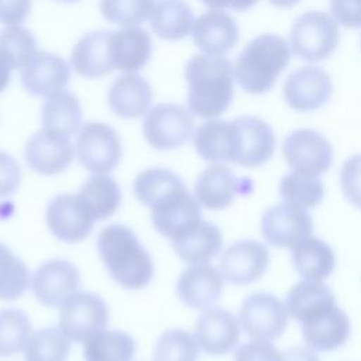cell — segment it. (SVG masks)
Returning <instances> with one entry per match:
<instances>
[{"instance_id": "obj_44", "label": "cell", "mask_w": 361, "mask_h": 361, "mask_svg": "<svg viewBox=\"0 0 361 361\" xmlns=\"http://www.w3.org/2000/svg\"><path fill=\"white\" fill-rule=\"evenodd\" d=\"M20 164L7 152L0 151V197L13 196L20 186Z\"/></svg>"}, {"instance_id": "obj_29", "label": "cell", "mask_w": 361, "mask_h": 361, "mask_svg": "<svg viewBox=\"0 0 361 361\" xmlns=\"http://www.w3.org/2000/svg\"><path fill=\"white\" fill-rule=\"evenodd\" d=\"M193 23V11L185 0H158L149 16L154 34L166 41L185 38Z\"/></svg>"}, {"instance_id": "obj_45", "label": "cell", "mask_w": 361, "mask_h": 361, "mask_svg": "<svg viewBox=\"0 0 361 361\" xmlns=\"http://www.w3.org/2000/svg\"><path fill=\"white\" fill-rule=\"evenodd\" d=\"M330 7L336 20L344 27H361V0H331Z\"/></svg>"}, {"instance_id": "obj_46", "label": "cell", "mask_w": 361, "mask_h": 361, "mask_svg": "<svg viewBox=\"0 0 361 361\" xmlns=\"http://www.w3.org/2000/svg\"><path fill=\"white\" fill-rule=\"evenodd\" d=\"M32 0H0V23L20 24L30 14Z\"/></svg>"}, {"instance_id": "obj_25", "label": "cell", "mask_w": 361, "mask_h": 361, "mask_svg": "<svg viewBox=\"0 0 361 361\" xmlns=\"http://www.w3.org/2000/svg\"><path fill=\"white\" fill-rule=\"evenodd\" d=\"M110 32L103 30L87 32L75 44L71 63L78 75L93 79L114 71L110 55Z\"/></svg>"}, {"instance_id": "obj_11", "label": "cell", "mask_w": 361, "mask_h": 361, "mask_svg": "<svg viewBox=\"0 0 361 361\" xmlns=\"http://www.w3.org/2000/svg\"><path fill=\"white\" fill-rule=\"evenodd\" d=\"M238 322L254 340H275L288 324V310L279 298L271 293H252L241 305Z\"/></svg>"}, {"instance_id": "obj_9", "label": "cell", "mask_w": 361, "mask_h": 361, "mask_svg": "<svg viewBox=\"0 0 361 361\" xmlns=\"http://www.w3.org/2000/svg\"><path fill=\"white\" fill-rule=\"evenodd\" d=\"M109 322L106 302L96 293L76 290L59 306V329L76 343L103 330Z\"/></svg>"}, {"instance_id": "obj_3", "label": "cell", "mask_w": 361, "mask_h": 361, "mask_svg": "<svg viewBox=\"0 0 361 361\" xmlns=\"http://www.w3.org/2000/svg\"><path fill=\"white\" fill-rule=\"evenodd\" d=\"M97 251L110 276L126 289H142L154 276V262L131 228L110 224L97 235Z\"/></svg>"}, {"instance_id": "obj_27", "label": "cell", "mask_w": 361, "mask_h": 361, "mask_svg": "<svg viewBox=\"0 0 361 361\" xmlns=\"http://www.w3.org/2000/svg\"><path fill=\"white\" fill-rule=\"evenodd\" d=\"M196 152L209 162H235V127L233 121L209 120L202 124L195 135Z\"/></svg>"}, {"instance_id": "obj_8", "label": "cell", "mask_w": 361, "mask_h": 361, "mask_svg": "<svg viewBox=\"0 0 361 361\" xmlns=\"http://www.w3.org/2000/svg\"><path fill=\"white\" fill-rule=\"evenodd\" d=\"M76 154L82 166L90 173L107 175L121 159V141L110 126L89 121L78 131Z\"/></svg>"}, {"instance_id": "obj_16", "label": "cell", "mask_w": 361, "mask_h": 361, "mask_svg": "<svg viewBox=\"0 0 361 361\" xmlns=\"http://www.w3.org/2000/svg\"><path fill=\"white\" fill-rule=\"evenodd\" d=\"M269 262L268 248L255 240H241L228 245L220 258V272L234 285H248L258 281Z\"/></svg>"}, {"instance_id": "obj_31", "label": "cell", "mask_w": 361, "mask_h": 361, "mask_svg": "<svg viewBox=\"0 0 361 361\" xmlns=\"http://www.w3.org/2000/svg\"><path fill=\"white\" fill-rule=\"evenodd\" d=\"M41 121L45 130L72 135L80 128L82 107L75 94L59 90L48 96L41 107Z\"/></svg>"}, {"instance_id": "obj_19", "label": "cell", "mask_w": 361, "mask_h": 361, "mask_svg": "<svg viewBox=\"0 0 361 361\" xmlns=\"http://www.w3.org/2000/svg\"><path fill=\"white\" fill-rule=\"evenodd\" d=\"M330 76L320 68L303 66L292 72L283 83V97L296 111L320 109L331 96Z\"/></svg>"}, {"instance_id": "obj_7", "label": "cell", "mask_w": 361, "mask_h": 361, "mask_svg": "<svg viewBox=\"0 0 361 361\" xmlns=\"http://www.w3.org/2000/svg\"><path fill=\"white\" fill-rule=\"evenodd\" d=\"M195 128L189 110L180 104L161 103L148 110L142 134L147 142L159 151H171L186 144Z\"/></svg>"}, {"instance_id": "obj_50", "label": "cell", "mask_w": 361, "mask_h": 361, "mask_svg": "<svg viewBox=\"0 0 361 361\" xmlns=\"http://www.w3.org/2000/svg\"><path fill=\"white\" fill-rule=\"evenodd\" d=\"M275 7H279V8H289L295 4L299 3V0H269Z\"/></svg>"}, {"instance_id": "obj_26", "label": "cell", "mask_w": 361, "mask_h": 361, "mask_svg": "<svg viewBox=\"0 0 361 361\" xmlns=\"http://www.w3.org/2000/svg\"><path fill=\"white\" fill-rule=\"evenodd\" d=\"M110 55L114 69L140 71L152 55V39L144 28L127 27L110 32Z\"/></svg>"}, {"instance_id": "obj_24", "label": "cell", "mask_w": 361, "mask_h": 361, "mask_svg": "<svg viewBox=\"0 0 361 361\" xmlns=\"http://www.w3.org/2000/svg\"><path fill=\"white\" fill-rule=\"evenodd\" d=\"M152 87L148 80L135 73H126L111 83L107 93L109 107L123 118H138L148 113L152 102Z\"/></svg>"}, {"instance_id": "obj_49", "label": "cell", "mask_w": 361, "mask_h": 361, "mask_svg": "<svg viewBox=\"0 0 361 361\" xmlns=\"http://www.w3.org/2000/svg\"><path fill=\"white\" fill-rule=\"evenodd\" d=\"M11 79V68L0 58V93L8 86Z\"/></svg>"}, {"instance_id": "obj_43", "label": "cell", "mask_w": 361, "mask_h": 361, "mask_svg": "<svg viewBox=\"0 0 361 361\" xmlns=\"http://www.w3.org/2000/svg\"><path fill=\"white\" fill-rule=\"evenodd\" d=\"M234 361H282V353L268 340H252L237 348Z\"/></svg>"}, {"instance_id": "obj_21", "label": "cell", "mask_w": 361, "mask_h": 361, "mask_svg": "<svg viewBox=\"0 0 361 361\" xmlns=\"http://www.w3.org/2000/svg\"><path fill=\"white\" fill-rule=\"evenodd\" d=\"M224 278L219 269L207 264H192L176 281V295L188 307L204 310L220 299Z\"/></svg>"}, {"instance_id": "obj_30", "label": "cell", "mask_w": 361, "mask_h": 361, "mask_svg": "<svg viewBox=\"0 0 361 361\" xmlns=\"http://www.w3.org/2000/svg\"><path fill=\"white\" fill-rule=\"evenodd\" d=\"M223 235L217 226L202 220L200 224L185 237L172 241L178 257L188 264H207L221 250Z\"/></svg>"}, {"instance_id": "obj_1", "label": "cell", "mask_w": 361, "mask_h": 361, "mask_svg": "<svg viewBox=\"0 0 361 361\" xmlns=\"http://www.w3.org/2000/svg\"><path fill=\"white\" fill-rule=\"evenodd\" d=\"M288 314L298 320L307 345L316 351H333L350 337V320L336 305L333 292L322 282H298L286 298Z\"/></svg>"}, {"instance_id": "obj_37", "label": "cell", "mask_w": 361, "mask_h": 361, "mask_svg": "<svg viewBox=\"0 0 361 361\" xmlns=\"http://www.w3.org/2000/svg\"><path fill=\"white\" fill-rule=\"evenodd\" d=\"M30 285L31 276L25 264L8 247L0 243V299H18Z\"/></svg>"}, {"instance_id": "obj_33", "label": "cell", "mask_w": 361, "mask_h": 361, "mask_svg": "<svg viewBox=\"0 0 361 361\" xmlns=\"http://www.w3.org/2000/svg\"><path fill=\"white\" fill-rule=\"evenodd\" d=\"M135 353L133 337L118 330H100L83 341L85 361H131Z\"/></svg>"}, {"instance_id": "obj_34", "label": "cell", "mask_w": 361, "mask_h": 361, "mask_svg": "<svg viewBox=\"0 0 361 361\" xmlns=\"http://www.w3.org/2000/svg\"><path fill=\"white\" fill-rule=\"evenodd\" d=\"M24 350L25 361H66L71 340L59 327H44L32 331Z\"/></svg>"}, {"instance_id": "obj_41", "label": "cell", "mask_w": 361, "mask_h": 361, "mask_svg": "<svg viewBox=\"0 0 361 361\" xmlns=\"http://www.w3.org/2000/svg\"><path fill=\"white\" fill-rule=\"evenodd\" d=\"M154 0H100V13L111 24L131 27L142 24L152 11Z\"/></svg>"}, {"instance_id": "obj_15", "label": "cell", "mask_w": 361, "mask_h": 361, "mask_svg": "<svg viewBox=\"0 0 361 361\" xmlns=\"http://www.w3.org/2000/svg\"><path fill=\"white\" fill-rule=\"evenodd\" d=\"M250 192V179H238L228 166L217 162L209 165L195 183V197L209 210L226 209L238 195Z\"/></svg>"}, {"instance_id": "obj_36", "label": "cell", "mask_w": 361, "mask_h": 361, "mask_svg": "<svg viewBox=\"0 0 361 361\" xmlns=\"http://www.w3.org/2000/svg\"><path fill=\"white\" fill-rule=\"evenodd\" d=\"M37 52V39L27 28L13 25L0 32V58L11 69H23Z\"/></svg>"}, {"instance_id": "obj_4", "label": "cell", "mask_w": 361, "mask_h": 361, "mask_svg": "<svg viewBox=\"0 0 361 361\" xmlns=\"http://www.w3.org/2000/svg\"><path fill=\"white\" fill-rule=\"evenodd\" d=\"M289 59V45L282 37L261 34L251 39L238 55L234 68L235 80L248 93H265L275 85Z\"/></svg>"}, {"instance_id": "obj_51", "label": "cell", "mask_w": 361, "mask_h": 361, "mask_svg": "<svg viewBox=\"0 0 361 361\" xmlns=\"http://www.w3.org/2000/svg\"><path fill=\"white\" fill-rule=\"evenodd\" d=\"M55 1H59V3H75V1H79V0H55Z\"/></svg>"}, {"instance_id": "obj_20", "label": "cell", "mask_w": 361, "mask_h": 361, "mask_svg": "<svg viewBox=\"0 0 361 361\" xmlns=\"http://www.w3.org/2000/svg\"><path fill=\"white\" fill-rule=\"evenodd\" d=\"M235 127V162L254 168L271 159L275 151V135L268 123L258 117L243 116L233 120Z\"/></svg>"}, {"instance_id": "obj_32", "label": "cell", "mask_w": 361, "mask_h": 361, "mask_svg": "<svg viewBox=\"0 0 361 361\" xmlns=\"http://www.w3.org/2000/svg\"><path fill=\"white\" fill-rule=\"evenodd\" d=\"M78 195L96 221L111 217L121 203L120 186L109 175H92L82 185Z\"/></svg>"}, {"instance_id": "obj_18", "label": "cell", "mask_w": 361, "mask_h": 361, "mask_svg": "<svg viewBox=\"0 0 361 361\" xmlns=\"http://www.w3.org/2000/svg\"><path fill=\"white\" fill-rule=\"evenodd\" d=\"M195 338L206 354L224 355L240 341V322L226 309H204L196 320Z\"/></svg>"}, {"instance_id": "obj_35", "label": "cell", "mask_w": 361, "mask_h": 361, "mask_svg": "<svg viewBox=\"0 0 361 361\" xmlns=\"http://www.w3.org/2000/svg\"><path fill=\"white\" fill-rule=\"evenodd\" d=\"M31 334L32 324L23 310H0V357H11L24 350Z\"/></svg>"}, {"instance_id": "obj_23", "label": "cell", "mask_w": 361, "mask_h": 361, "mask_svg": "<svg viewBox=\"0 0 361 361\" xmlns=\"http://www.w3.org/2000/svg\"><path fill=\"white\" fill-rule=\"evenodd\" d=\"M192 39L206 55L223 56L237 44L238 27L230 14L213 8L195 20Z\"/></svg>"}, {"instance_id": "obj_6", "label": "cell", "mask_w": 361, "mask_h": 361, "mask_svg": "<svg viewBox=\"0 0 361 361\" xmlns=\"http://www.w3.org/2000/svg\"><path fill=\"white\" fill-rule=\"evenodd\" d=\"M290 47L305 61L317 62L329 58L338 44V25L323 11H307L292 24Z\"/></svg>"}, {"instance_id": "obj_14", "label": "cell", "mask_w": 361, "mask_h": 361, "mask_svg": "<svg viewBox=\"0 0 361 361\" xmlns=\"http://www.w3.org/2000/svg\"><path fill=\"white\" fill-rule=\"evenodd\" d=\"M24 158L34 172L54 176L72 164L75 148L69 135L44 128L27 141Z\"/></svg>"}, {"instance_id": "obj_12", "label": "cell", "mask_w": 361, "mask_h": 361, "mask_svg": "<svg viewBox=\"0 0 361 361\" xmlns=\"http://www.w3.org/2000/svg\"><path fill=\"white\" fill-rule=\"evenodd\" d=\"M313 230L312 216L305 207L283 202L269 207L261 217L264 238L278 248H293L310 237Z\"/></svg>"}, {"instance_id": "obj_48", "label": "cell", "mask_w": 361, "mask_h": 361, "mask_svg": "<svg viewBox=\"0 0 361 361\" xmlns=\"http://www.w3.org/2000/svg\"><path fill=\"white\" fill-rule=\"evenodd\" d=\"M282 361H320L313 348L296 345L282 354Z\"/></svg>"}, {"instance_id": "obj_13", "label": "cell", "mask_w": 361, "mask_h": 361, "mask_svg": "<svg viewBox=\"0 0 361 361\" xmlns=\"http://www.w3.org/2000/svg\"><path fill=\"white\" fill-rule=\"evenodd\" d=\"M47 226L63 243H80L93 230L94 219L79 195L55 196L47 206Z\"/></svg>"}, {"instance_id": "obj_39", "label": "cell", "mask_w": 361, "mask_h": 361, "mask_svg": "<svg viewBox=\"0 0 361 361\" xmlns=\"http://www.w3.org/2000/svg\"><path fill=\"white\" fill-rule=\"evenodd\" d=\"M199 344L190 333L172 329L159 336L152 351V361H197Z\"/></svg>"}, {"instance_id": "obj_10", "label": "cell", "mask_w": 361, "mask_h": 361, "mask_svg": "<svg viewBox=\"0 0 361 361\" xmlns=\"http://www.w3.org/2000/svg\"><path fill=\"white\" fill-rule=\"evenodd\" d=\"M282 152L286 164L293 172L320 176L333 162V147L319 131L312 128H298L286 135Z\"/></svg>"}, {"instance_id": "obj_42", "label": "cell", "mask_w": 361, "mask_h": 361, "mask_svg": "<svg viewBox=\"0 0 361 361\" xmlns=\"http://www.w3.org/2000/svg\"><path fill=\"white\" fill-rule=\"evenodd\" d=\"M340 186L347 200L361 209V154L353 155L343 164Z\"/></svg>"}, {"instance_id": "obj_22", "label": "cell", "mask_w": 361, "mask_h": 361, "mask_svg": "<svg viewBox=\"0 0 361 361\" xmlns=\"http://www.w3.org/2000/svg\"><path fill=\"white\" fill-rule=\"evenodd\" d=\"M20 78L24 89L30 94L48 97L68 85L71 68L59 55L38 51L21 69Z\"/></svg>"}, {"instance_id": "obj_47", "label": "cell", "mask_w": 361, "mask_h": 361, "mask_svg": "<svg viewBox=\"0 0 361 361\" xmlns=\"http://www.w3.org/2000/svg\"><path fill=\"white\" fill-rule=\"evenodd\" d=\"M258 0H202L203 4L212 7L214 10L220 8H231L235 11H244L251 8Z\"/></svg>"}, {"instance_id": "obj_38", "label": "cell", "mask_w": 361, "mask_h": 361, "mask_svg": "<svg viewBox=\"0 0 361 361\" xmlns=\"http://www.w3.org/2000/svg\"><path fill=\"white\" fill-rule=\"evenodd\" d=\"M279 195L285 202L305 209L316 207L324 197L323 183L314 178L298 172L286 173L279 182Z\"/></svg>"}, {"instance_id": "obj_17", "label": "cell", "mask_w": 361, "mask_h": 361, "mask_svg": "<svg viewBox=\"0 0 361 361\" xmlns=\"http://www.w3.org/2000/svg\"><path fill=\"white\" fill-rule=\"evenodd\" d=\"M79 283L78 268L59 258L44 262L31 276L32 293L47 307H59L69 295L78 290Z\"/></svg>"}, {"instance_id": "obj_40", "label": "cell", "mask_w": 361, "mask_h": 361, "mask_svg": "<svg viewBox=\"0 0 361 361\" xmlns=\"http://www.w3.org/2000/svg\"><path fill=\"white\" fill-rule=\"evenodd\" d=\"M183 182L175 172L166 168H148L140 172L133 183L134 195L140 203L149 207L152 202L171 188Z\"/></svg>"}, {"instance_id": "obj_28", "label": "cell", "mask_w": 361, "mask_h": 361, "mask_svg": "<svg viewBox=\"0 0 361 361\" xmlns=\"http://www.w3.org/2000/svg\"><path fill=\"white\" fill-rule=\"evenodd\" d=\"M292 261L295 269L305 281L322 282L333 272L336 255L323 240L307 237L292 248Z\"/></svg>"}, {"instance_id": "obj_2", "label": "cell", "mask_w": 361, "mask_h": 361, "mask_svg": "<svg viewBox=\"0 0 361 361\" xmlns=\"http://www.w3.org/2000/svg\"><path fill=\"white\" fill-rule=\"evenodd\" d=\"M189 110L202 118L221 116L233 102V65L223 56L197 54L185 66Z\"/></svg>"}, {"instance_id": "obj_5", "label": "cell", "mask_w": 361, "mask_h": 361, "mask_svg": "<svg viewBox=\"0 0 361 361\" xmlns=\"http://www.w3.org/2000/svg\"><path fill=\"white\" fill-rule=\"evenodd\" d=\"M149 209L152 226L171 241L185 237L203 220L200 203L183 182L157 197Z\"/></svg>"}]
</instances>
